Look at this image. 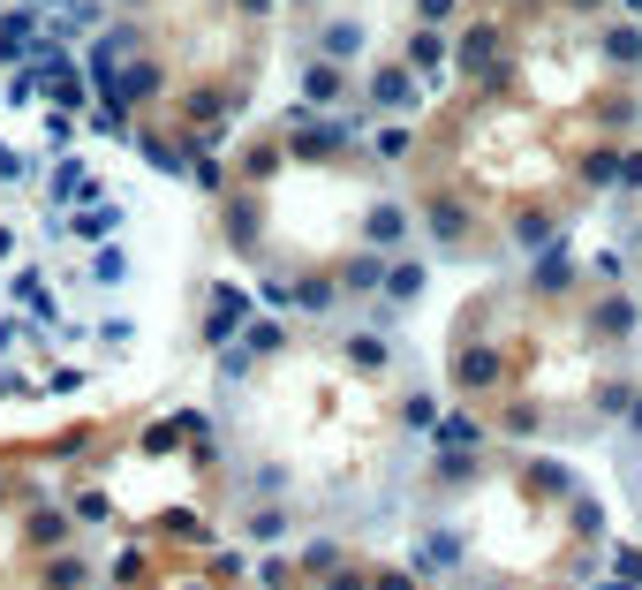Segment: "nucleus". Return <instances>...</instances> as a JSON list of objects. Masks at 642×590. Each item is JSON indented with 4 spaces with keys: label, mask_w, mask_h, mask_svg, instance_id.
Wrapping results in <instances>:
<instances>
[{
    "label": "nucleus",
    "mask_w": 642,
    "mask_h": 590,
    "mask_svg": "<svg viewBox=\"0 0 642 590\" xmlns=\"http://www.w3.org/2000/svg\"><path fill=\"white\" fill-rule=\"evenodd\" d=\"M136 205L61 114L0 91V409L106 379L136 341Z\"/></svg>",
    "instance_id": "obj_1"
}]
</instances>
